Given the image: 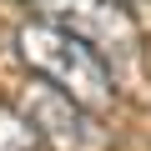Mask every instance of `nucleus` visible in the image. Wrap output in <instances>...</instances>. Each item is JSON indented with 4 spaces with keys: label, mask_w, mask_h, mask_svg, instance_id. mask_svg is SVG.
<instances>
[{
    "label": "nucleus",
    "mask_w": 151,
    "mask_h": 151,
    "mask_svg": "<svg viewBox=\"0 0 151 151\" xmlns=\"http://www.w3.org/2000/svg\"><path fill=\"white\" fill-rule=\"evenodd\" d=\"M15 111L40 131L45 151H106V126L96 121V111L81 106L76 96H65L60 86L40 81V76L20 91Z\"/></svg>",
    "instance_id": "f03ea898"
},
{
    "label": "nucleus",
    "mask_w": 151,
    "mask_h": 151,
    "mask_svg": "<svg viewBox=\"0 0 151 151\" xmlns=\"http://www.w3.org/2000/svg\"><path fill=\"white\" fill-rule=\"evenodd\" d=\"M15 50H20V60L30 65V76L60 86L65 96H76L81 106H91L96 116L116 106V76H111L106 55H101L96 45H86L76 30L35 15V20H25V25L15 30Z\"/></svg>",
    "instance_id": "f257e3e1"
},
{
    "label": "nucleus",
    "mask_w": 151,
    "mask_h": 151,
    "mask_svg": "<svg viewBox=\"0 0 151 151\" xmlns=\"http://www.w3.org/2000/svg\"><path fill=\"white\" fill-rule=\"evenodd\" d=\"M35 10L45 20L76 30L86 45H96L106 55V65L136 60V50H141V25L126 0H35Z\"/></svg>",
    "instance_id": "7ed1b4c3"
},
{
    "label": "nucleus",
    "mask_w": 151,
    "mask_h": 151,
    "mask_svg": "<svg viewBox=\"0 0 151 151\" xmlns=\"http://www.w3.org/2000/svg\"><path fill=\"white\" fill-rule=\"evenodd\" d=\"M0 151H45L40 131H35L15 106H0Z\"/></svg>",
    "instance_id": "20e7f679"
}]
</instances>
